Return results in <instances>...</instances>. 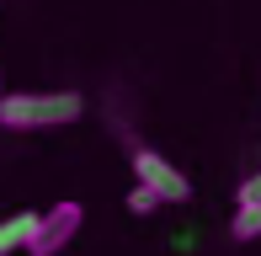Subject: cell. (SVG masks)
<instances>
[{
    "label": "cell",
    "mask_w": 261,
    "mask_h": 256,
    "mask_svg": "<svg viewBox=\"0 0 261 256\" xmlns=\"http://www.w3.org/2000/svg\"><path fill=\"white\" fill-rule=\"evenodd\" d=\"M86 101L80 91H11L0 101V128L11 134H48V128H75Z\"/></svg>",
    "instance_id": "6da1fadb"
},
{
    "label": "cell",
    "mask_w": 261,
    "mask_h": 256,
    "mask_svg": "<svg viewBox=\"0 0 261 256\" xmlns=\"http://www.w3.org/2000/svg\"><path fill=\"white\" fill-rule=\"evenodd\" d=\"M80 219L86 208L80 203H54V208H38V224H32V240H27V256H59L69 240L80 235Z\"/></svg>",
    "instance_id": "7a4b0ae2"
},
{
    "label": "cell",
    "mask_w": 261,
    "mask_h": 256,
    "mask_svg": "<svg viewBox=\"0 0 261 256\" xmlns=\"http://www.w3.org/2000/svg\"><path fill=\"white\" fill-rule=\"evenodd\" d=\"M134 182H139V187H149L160 203H187V197H192V182H187L181 171L160 155V149H144V144L134 149Z\"/></svg>",
    "instance_id": "3957f363"
},
{
    "label": "cell",
    "mask_w": 261,
    "mask_h": 256,
    "mask_svg": "<svg viewBox=\"0 0 261 256\" xmlns=\"http://www.w3.org/2000/svg\"><path fill=\"white\" fill-rule=\"evenodd\" d=\"M32 224H38V208H21V214L0 219V256H16V251H27Z\"/></svg>",
    "instance_id": "277c9868"
},
{
    "label": "cell",
    "mask_w": 261,
    "mask_h": 256,
    "mask_svg": "<svg viewBox=\"0 0 261 256\" xmlns=\"http://www.w3.org/2000/svg\"><path fill=\"white\" fill-rule=\"evenodd\" d=\"M229 235L240 240V246H251V240H261V203H240L229 219Z\"/></svg>",
    "instance_id": "5b68a950"
},
{
    "label": "cell",
    "mask_w": 261,
    "mask_h": 256,
    "mask_svg": "<svg viewBox=\"0 0 261 256\" xmlns=\"http://www.w3.org/2000/svg\"><path fill=\"white\" fill-rule=\"evenodd\" d=\"M155 208H160V197L149 192V187H139V182L128 187V214H134V219H149Z\"/></svg>",
    "instance_id": "8992f818"
},
{
    "label": "cell",
    "mask_w": 261,
    "mask_h": 256,
    "mask_svg": "<svg viewBox=\"0 0 261 256\" xmlns=\"http://www.w3.org/2000/svg\"><path fill=\"white\" fill-rule=\"evenodd\" d=\"M240 203H261V171H251V176L240 182Z\"/></svg>",
    "instance_id": "52a82bcc"
}]
</instances>
